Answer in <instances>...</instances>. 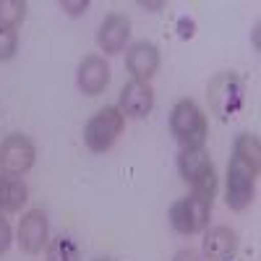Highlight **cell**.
Returning a JSON list of instances; mask_svg holds the SVG:
<instances>
[{
    "label": "cell",
    "instance_id": "22",
    "mask_svg": "<svg viewBox=\"0 0 261 261\" xmlns=\"http://www.w3.org/2000/svg\"><path fill=\"white\" fill-rule=\"evenodd\" d=\"M172 261H201V256L196 251H191V248H183V251H178L175 256H172Z\"/></svg>",
    "mask_w": 261,
    "mask_h": 261
},
{
    "label": "cell",
    "instance_id": "2",
    "mask_svg": "<svg viewBox=\"0 0 261 261\" xmlns=\"http://www.w3.org/2000/svg\"><path fill=\"white\" fill-rule=\"evenodd\" d=\"M206 97H209L212 113L220 120L235 118L238 113L243 110V99H246V89H243L241 76L232 73V71L217 73L209 81V86H206Z\"/></svg>",
    "mask_w": 261,
    "mask_h": 261
},
{
    "label": "cell",
    "instance_id": "8",
    "mask_svg": "<svg viewBox=\"0 0 261 261\" xmlns=\"http://www.w3.org/2000/svg\"><path fill=\"white\" fill-rule=\"evenodd\" d=\"M154 107V92L151 86L144 81H128L120 89V99H118V110L123 113V118H134L141 120L151 113Z\"/></svg>",
    "mask_w": 261,
    "mask_h": 261
},
{
    "label": "cell",
    "instance_id": "1",
    "mask_svg": "<svg viewBox=\"0 0 261 261\" xmlns=\"http://www.w3.org/2000/svg\"><path fill=\"white\" fill-rule=\"evenodd\" d=\"M261 167V149L253 134H241L232 141V157L227 165V206L243 212L256 196V178Z\"/></svg>",
    "mask_w": 261,
    "mask_h": 261
},
{
    "label": "cell",
    "instance_id": "7",
    "mask_svg": "<svg viewBox=\"0 0 261 261\" xmlns=\"http://www.w3.org/2000/svg\"><path fill=\"white\" fill-rule=\"evenodd\" d=\"M50 243V222L42 209H29L18 222V246L24 253H42Z\"/></svg>",
    "mask_w": 261,
    "mask_h": 261
},
{
    "label": "cell",
    "instance_id": "16",
    "mask_svg": "<svg viewBox=\"0 0 261 261\" xmlns=\"http://www.w3.org/2000/svg\"><path fill=\"white\" fill-rule=\"evenodd\" d=\"M27 16V3L24 0H0V27L16 29Z\"/></svg>",
    "mask_w": 261,
    "mask_h": 261
},
{
    "label": "cell",
    "instance_id": "23",
    "mask_svg": "<svg viewBox=\"0 0 261 261\" xmlns=\"http://www.w3.org/2000/svg\"><path fill=\"white\" fill-rule=\"evenodd\" d=\"M6 180H8V175H3V172H0V212H3V191H6Z\"/></svg>",
    "mask_w": 261,
    "mask_h": 261
},
{
    "label": "cell",
    "instance_id": "15",
    "mask_svg": "<svg viewBox=\"0 0 261 261\" xmlns=\"http://www.w3.org/2000/svg\"><path fill=\"white\" fill-rule=\"evenodd\" d=\"M29 191L21 178H8L6 180V191H3V212H18L27 204Z\"/></svg>",
    "mask_w": 261,
    "mask_h": 261
},
{
    "label": "cell",
    "instance_id": "12",
    "mask_svg": "<svg viewBox=\"0 0 261 261\" xmlns=\"http://www.w3.org/2000/svg\"><path fill=\"white\" fill-rule=\"evenodd\" d=\"M76 84H79V89L89 97L102 94L107 89V84H110V65H107L105 58H99V55L84 58L81 65H79V73H76Z\"/></svg>",
    "mask_w": 261,
    "mask_h": 261
},
{
    "label": "cell",
    "instance_id": "14",
    "mask_svg": "<svg viewBox=\"0 0 261 261\" xmlns=\"http://www.w3.org/2000/svg\"><path fill=\"white\" fill-rule=\"evenodd\" d=\"M47 261H81V251L73 238L58 235L47 243Z\"/></svg>",
    "mask_w": 261,
    "mask_h": 261
},
{
    "label": "cell",
    "instance_id": "3",
    "mask_svg": "<svg viewBox=\"0 0 261 261\" xmlns=\"http://www.w3.org/2000/svg\"><path fill=\"white\" fill-rule=\"evenodd\" d=\"M206 118L199 110V105L191 99H180L170 113V134L178 139L183 149L191 146H204L206 141Z\"/></svg>",
    "mask_w": 261,
    "mask_h": 261
},
{
    "label": "cell",
    "instance_id": "17",
    "mask_svg": "<svg viewBox=\"0 0 261 261\" xmlns=\"http://www.w3.org/2000/svg\"><path fill=\"white\" fill-rule=\"evenodd\" d=\"M191 186H193V196H196V199H201V201L212 204L214 193H217V172H214V167L206 170L204 175H199Z\"/></svg>",
    "mask_w": 261,
    "mask_h": 261
},
{
    "label": "cell",
    "instance_id": "18",
    "mask_svg": "<svg viewBox=\"0 0 261 261\" xmlns=\"http://www.w3.org/2000/svg\"><path fill=\"white\" fill-rule=\"evenodd\" d=\"M16 47H18V34H16V29L0 27V60H11V58L16 55Z\"/></svg>",
    "mask_w": 261,
    "mask_h": 261
},
{
    "label": "cell",
    "instance_id": "21",
    "mask_svg": "<svg viewBox=\"0 0 261 261\" xmlns=\"http://www.w3.org/2000/svg\"><path fill=\"white\" fill-rule=\"evenodd\" d=\"M193 34H196V21L188 18V16L178 18V37H180V39H191Z\"/></svg>",
    "mask_w": 261,
    "mask_h": 261
},
{
    "label": "cell",
    "instance_id": "11",
    "mask_svg": "<svg viewBox=\"0 0 261 261\" xmlns=\"http://www.w3.org/2000/svg\"><path fill=\"white\" fill-rule=\"evenodd\" d=\"M128 39H130V21L123 13H110L97 29V45L107 55L123 53Z\"/></svg>",
    "mask_w": 261,
    "mask_h": 261
},
{
    "label": "cell",
    "instance_id": "24",
    "mask_svg": "<svg viewBox=\"0 0 261 261\" xmlns=\"http://www.w3.org/2000/svg\"><path fill=\"white\" fill-rule=\"evenodd\" d=\"M141 8H151V11H160V8H165V3H141Z\"/></svg>",
    "mask_w": 261,
    "mask_h": 261
},
{
    "label": "cell",
    "instance_id": "20",
    "mask_svg": "<svg viewBox=\"0 0 261 261\" xmlns=\"http://www.w3.org/2000/svg\"><path fill=\"white\" fill-rule=\"evenodd\" d=\"M60 8L68 13V16H81L86 8H89V0H63Z\"/></svg>",
    "mask_w": 261,
    "mask_h": 261
},
{
    "label": "cell",
    "instance_id": "26",
    "mask_svg": "<svg viewBox=\"0 0 261 261\" xmlns=\"http://www.w3.org/2000/svg\"><path fill=\"white\" fill-rule=\"evenodd\" d=\"M232 261H235V258H232Z\"/></svg>",
    "mask_w": 261,
    "mask_h": 261
},
{
    "label": "cell",
    "instance_id": "10",
    "mask_svg": "<svg viewBox=\"0 0 261 261\" xmlns=\"http://www.w3.org/2000/svg\"><path fill=\"white\" fill-rule=\"evenodd\" d=\"M201 251L206 261H232L238 253V232L232 227L217 225L204 232Z\"/></svg>",
    "mask_w": 261,
    "mask_h": 261
},
{
    "label": "cell",
    "instance_id": "25",
    "mask_svg": "<svg viewBox=\"0 0 261 261\" xmlns=\"http://www.w3.org/2000/svg\"><path fill=\"white\" fill-rule=\"evenodd\" d=\"M97 261H107V258H97Z\"/></svg>",
    "mask_w": 261,
    "mask_h": 261
},
{
    "label": "cell",
    "instance_id": "13",
    "mask_svg": "<svg viewBox=\"0 0 261 261\" xmlns=\"http://www.w3.org/2000/svg\"><path fill=\"white\" fill-rule=\"evenodd\" d=\"M206 170H212V160H209L204 146L180 149V154H178V172H180V178L186 183H193L199 175H204Z\"/></svg>",
    "mask_w": 261,
    "mask_h": 261
},
{
    "label": "cell",
    "instance_id": "6",
    "mask_svg": "<svg viewBox=\"0 0 261 261\" xmlns=\"http://www.w3.org/2000/svg\"><path fill=\"white\" fill-rule=\"evenodd\" d=\"M209 214L212 204L196 199V196H186L170 206V225L180 235H196L209 227Z\"/></svg>",
    "mask_w": 261,
    "mask_h": 261
},
{
    "label": "cell",
    "instance_id": "4",
    "mask_svg": "<svg viewBox=\"0 0 261 261\" xmlns=\"http://www.w3.org/2000/svg\"><path fill=\"white\" fill-rule=\"evenodd\" d=\"M123 125H125V118L118 107H113V105L102 107L84 125V144L89 146V151H97V154L99 151H107L123 134Z\"/></svg>",
    "mask_w": 261,
    "mask_h": 261
},
{
    "label": "cell",
    "instance_id": "19",
    "mask_svg": "<svg viewBox=\"0 0 261 261\" xmlns=\"http://www.w3.org/2000/svg\"><path fill=\"white\" fill-rule=\"evenodd\" d=\"M11 241H13L11 225H8V220H3V214H0V256L11 248Z\"/></svg>",
    "mask_w": 261,
    "mask_h": 261
},
{
    "label": "cell",
    "instance_id": "5",
    "mask_svg": "<svg viewBox=\"0 0 261 261\" xmlns=\"http://www.w3.org/2000/svg\"><path fill=\"white\" fill-rule=\"evenodd\" d=\"M34 157H37V149L27 136L11 134L0 141V172L8 178L27 175L34 165Z\"/></svg>",
    "mask_w": 261,
    "mask_h": 261
},
{
    "label": "cell",
    "instance_id": "9",
    "mask_svg": "<svg viewBox=\"0 0 261 261\" xmlns=\"http://www.w3.org/2000/svg\"><path fill=\"white\" fill-rule=\"evenodd\" d=\"M125 68L128 73L134 76V81H149L151 76H154L160 71V50L154 42H136L134 47L128 50L125 55Z\"/></svg>",
    "mask_w": 261,
    "mask_h": 261
}]
</instances>
